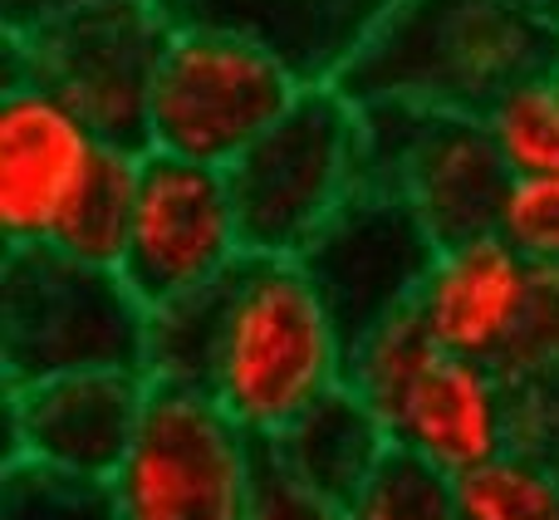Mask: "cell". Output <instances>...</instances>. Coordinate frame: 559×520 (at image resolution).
Masks as SVG:
<instances>
[{
  "label": "cell",
  "instance_id": "603a6c76",
  "mask_svg": "<svg viewBox=\"0 0 559 520\" xmlns=\"http://www.w3.org/2000/svg\"><path fill=\"white\" fill-rule=\"evenodd\" d=\"M496 232L535 265H559V173L511 177Z\"/></svg>",
  "mask_w": 559,
  "mask_h": 520
},
{
  "label": "cell",
  "instance_id": "3957f363",
  "mask_svg": "<svg viewBox=\"0 0 559 520\" xmlns=\"http://www.w3.org/2000/svg\"><path fill=\"white\" fill-rule=\"evenodd\" d=\"M344 383L383 417L393 447L447 476L515 447V383L496 364L447 354L417 309L383 319L348 344Z\"/></svg>",
  "mask_w": 559,
  "mask_h": 520
},
{
  "label": "cell",
  "instance_id": "5bb4252c",
  "mask_svg": "<svg viewBox=\"0 0 559 520\" xmlns=\"http://www.w3.org/2000/svg\"><path fill=\"white\" fill-rule=\"evenodd\" d=\"M173 25H206L261 45L299 88L344 84L393 0H157Z\"/></svg>",
  "mask_w": 559,
  "mask_h": 520
},
{
  "label": "cell",
  "instance_id": "4316f807",
  "mask_svg": "<svg viewBox=\"0 0 559 520\" xmlns=\"http://www.w3.org/2000/svg\"><path fill=\"white\" fill-rule=\"evenodd\" d=\"M515 5H525L535 20H545V25L559 29V0H515Z\"/></svg>",
  "mask_w": 559,
  "mask_h": 520
},
{
  "label": "cell",
  "instance_id": "d4e9b609",
  "mask_svg": "<svg viewBox=\"0 0 559 520\" xmlns=\"http://www.w3.org/2000/svg\"><path fill=\"white\" fill-rule=\"evenodd\" d=\"M246 520H354V511L314 486H305L285 462L275 457L271 442H255L251 462V516Z\"/></svg>",
  "mask_w": 559,
  "mask_h": 520
},
{
  "label": "cell",
  "instance_id": "7c38bea8",
  "mask_svg": "<svg viewBox=\"0 0 559 520\" xmlns=\"http://www.w3.org/2000/svg\"><path fill=\"white\" fill-rule=\"evenodd\" d=\"M108 143L49 88L10 79L0 98V232L5 246L55 241Z\"/></svg>",
  "mask_w": 559,
  "mask_h": 520
},
{
  "label": "cell",
  "instance_id": "e0dca14e",
  "mask_svg": "<svg viewBox=\"0 0 559 520\" xmlns=\"http://www.w3.org/2000/svg\"><path fill=\"white\" fill-rule=\"evenodd\" d=\"M216 324H222V289L216 285L173 299V305H157L147 319V383L206 398V378H212L216 358Z\"/></svg>",
  "mask_w": 559,
  "mask_h": 520
},
{
  "label": "cell",
  "instance_id": "2e32d148",
  "mask_svg": "<svg viewBox=\"0 0 559 520\" xmlns=\"http://www.w3.org/2000/svg\"><path fill=\"white\" fill-rule=\"evenodd\" d=\"M271 447L305 486H314L338 506H354L383 466V457L393 452V437L364 393L338 383L309 413H299Z\"/></svg>",
  "mask_w": 559,
  "mask_h": 520
},
{
  "label": "cell",
  "instance_id": "9c48e42d",
  "mask_svg": "<svg viewBox=\"0 0 559 520\" xmlns=\"http://www.w3.org/2000/svg\"><path fill=\"white\" fill-rule=\"evenodd\" d=\"M255 442L202 393L153 388L143 433L118 466L123 520H246Z\"/></svg>",
  "mask_w": 559,
  "mask_h": 520
},
{
  "label": "cell",
  "instance_id": "ac0fdd59",
  "mask_svg": "<svg viewBox=\"0 0 559 520\" xmlns=\"http://www.w3.org/2000/svg\"><path fill=\"white\" fill-rule=\"evenodd\" d=\"M456 520H559V462L511 447L462 472Z\"/></svg>",
  "mask_w": 559,
  "mask_h": 520
},
{
  "label": "cell",
  "instance_id": "ba28073f",
  "mask_svg": "<svg viewBox=\"0 0 559 520\" xmlns=\"http://www.w3.org/2000/svg\"><path fill=\"white\" fill-rule=\"evenodd\" d=\"M364 108V177L393 182L423 212L437 241L486 236L501 222L511 192V163L501 157L486 118L437 114L417 104H358Z\"/></svg>",
  "mask_w": 559,
  "mask_h": 520
},
{
  "label": "cell",
  "instance_id": "52a82bcc",
  "mask_svg": "<svg viewBox=\"0 0 559 520\" xmlns=\"http://www.w3.org/2000/svg\"><path fill=\"white\" fill-rule=\"evenodd\" d=\"M299 84L261 45L206 25H173L153 84L147 147L231 167L295 104Z\"/></svg>",
  "mask_w": 559,
  "mask_h": 520
},
{
  "label": "cell",
  "instance_id": "5b68a950",
  "mask_svg": "<svg viewBox=\"0 0 559 520\" xmlns=\"http://www.w3.org/2000/svg\"><path fill=\"white\" fill-rule=\"evenodd\" d=\"M173 20L157 0H88L35 29H5V84L64 98L108 147L147 153V114Z\"/></svg>",
  "mask_w": 559,
  "mask_h": 520
},
{
  "label": "cell",
  "instance_id": "8992f818",
  "mask_svg": "<svg viewBox=\"0 0 559 520\" xmlns=\"http://www.w3.org/2000/svg\"><path fill=\"white\" fill-rule=\"evenodd\" d=\"M226 177L246 251L299 256L364 182V108L338 84L299 88Z\"/></svg>",
  "mask_w": 559,
  "mask_h": 520
},
{
  "label": "cell",
  "instance_id": "4fadbf2b",
  "mask_svg": "<svg viewBox=\"0 0 559 520\" xmlns=\"http://www.w3.org/2000/svg\"><path fill=\"white\" fill-rule=\"evenodd\" d=\"M153 383L138 368H88L39 383H5L10 407V452L64 472L108 476L128 462L143 433Z\"/></svg>",
  "mask_w": 559,
  "mask_h": 520
},
{
  "label": "cell",
  "instance_id": "30bf717a",
  "mask_svg": "<svg viewBox=\"0 0 559 520\" xmlns=\"http://www.w3.org/2000/svg\"><path fill=\"white\" fill-rule=\"evenodd\" d=\"M246 256L226 167L147 147L138 157L133 232L123 246V280L147 309L216 285Z\"/></svg>",
  "mask_w": 559,
  "mask_h": 520
},
{
  "label": "cell",
  "instance_id": "ffe728a7",
  "mask_svg": "<svg viewBox=\"0 0 559 520\" xmlns=\"http://www.w3.org/2000/svg\"><path fill=\"white\" fill-rule=\"evenodd\" d=\"M0 520H123L108 476L64 472L35 457H5Z\"/></svg>",
  "mask_w": 559,
  "mask_h": 520
},
{
  "label": "cell",
  "instance_id": "44dd1931",
  "mask_svg": "<svg viewBox=\"0 0 559 520\" xmlns=\"http://www.w3.org/2000/svg\"><path fill=\"white\" fill-rule=\"evenodd\" d=\"M486 128L515 177L559 173V64H545L540 74L521 79L486 114Z\"/></svg>",
  "mask_w": 559,
  "mask_h": 520
},
{
  "label": "cell",
  "instance_id": "8fae6325",
  "mask_svg": "<svg viewBox=\"0 0 559 520\" xmlns=\"http://www.w3.org/2000/svg\"><path fill=\"white\" fill-rule=\"evenodd\" d=\"M442 241L393 182H358L348 202L299 251V265L354 344L373 324L417 305Z\"/></svg>",
  "mask_w": 559,
  "mask_h": 520
},
{
  "label": "cell",
  "instance_id": "d6986e66",
  "mask_svg": "<svg viewBox=\"0 0 559 520\" xmlns=\"http://www.w3.org/2000/svg\"><path fill=\"white\" fill-rule=\"evenodd\" d=\"M138 157L143 153H123V147H108V157L98 163L94 182L84 187L69 216L59 222L55 241L69 256L94 260V265H118L133 232V202H138Z\"/></svg>",
  "mask_w": 559,
  "mask_h": 520
},
{
  "label": "cell",
  "instance_id": "277c9868",
  "mask_svg": "<svg viewBox=\"0 0 559 520\" xmlns=\"http://www.w3.org/2000/svg\"><path fill=\"white\" fill-rule=\"evenodd\" d=\"M147 319L118 265L69 256L64 246H5L0 265V368L5 383H39L88 368L147 364Z\"/></svg>",
  "mask_w": 559,
  "mask_h": 520
},
{
  "label": "cell",
  "instance_id": "484cf974",
  "mask_svg": "<svg viewBox=\"0 0 559 520\" xmlns=\"http://www.w3.org/2000/svg\"><path fill=\"white\" fill-rule=\"evenodd\" d=\"M74 5H88V0H0V20H5V29H35Z\"/></svg>",
  "mask_w": 559,
  "mask_h": 520
},
{
  "label": "cell",
  "instance_id": "cb8c5ba5",
  "mask_svg": "<svg viewBox=\"0 0 559 520\" xmlns=\"http://www.w3.org/2000/svg\"><path fill=\"white\" fill-rule=\"evenodd\" d=\"M501 374L511 383H545L559 378V265L535 270V295L515 344L506 348Z\"/></svg>",
  "mask_w": 559,
  "mask_h": 520
},
{
  "label": "cell",
  "instance_id": "7402d4cb",
  "mask_svg": "<svg viewBox=\"0 0 559 520\" xmlns=\"http://www.w3.org/2000/svg\"><path fill=\"white\" fill-rule=\"evenodd\" d=\"M348 511L354 520H456V476L393 447Z\"/></svg>",
  "mask_w": 559,
  "mask_h": 520
},
{
  "label": "cell",
  "instance_id": "9a60e30c",
  "mask_svg": "<svg viewBox=\"0 0 559 520\" xmlns=\"http://www.w3.org/2000/svg\"><path fill=\"white\" fill-rule=\"evenodd\" d=\"M535 270L540 265L525 260L501 232L447 241L413 309L447 354L501 368L531 309Z\"/></svg>",
  "mask_w": 559,
  "mask_h": 520
},
{
  "label": "cell",
  "instance_id": "7a4b0ae2",
  "mask_svg": "<svg viewBox=\"0 0 559 520\" xmlns=\"http://www.w3.org/2000/svg\"><path fill=\"white\" fill-rule=\"evenodd\" d=\"M559 64V29L515 0H393L344 88L354 104L486 118L521 79Z\"/></svg>",
  "mask_w": 559,
  "mask_h": 520
},
{
  "label": "cell",
  "instance_id": "6da1fadb",
  "mask_svg": "<svg viewBox=\"0 0 559 520\" xmlns=\"http://www.w3.org/2000/svg\"><path fill=\"white\" fill-rule=\"evenodd\" d=\"M216 289L222 324L206 398L251 442H275L348 378V334L299 256L246 251Z\"/></svg>",
  "mask_w": 559,
  "mask_h": 520
}]
</instances>
